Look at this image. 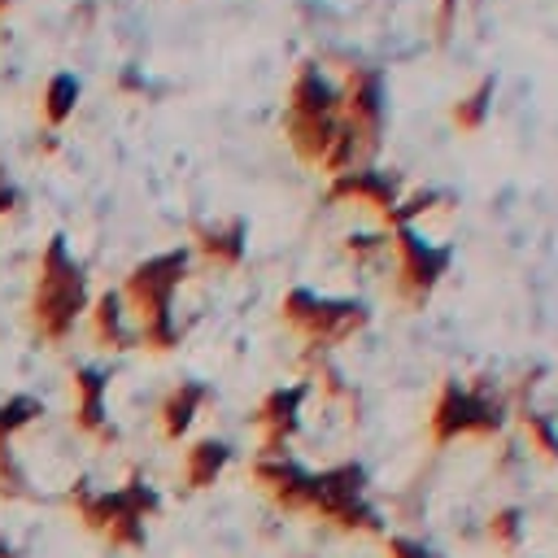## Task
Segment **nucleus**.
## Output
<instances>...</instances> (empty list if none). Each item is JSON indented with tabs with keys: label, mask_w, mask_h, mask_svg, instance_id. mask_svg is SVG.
<instances>
[{
	"label": "nucleus",
	"mask_w": 558,
	"mask_h": 558,
	"mask_svg": "<svg viewBox=\"0 0 558 558\" xmlns=\"http://www.w3.org/2000/svg\"><path fill=\"white\" fill-rule=\"evenodd\" d=\"M523 432L532 436V449H536L545 462H558V436H554V427H549L545 418L527 414V418H523Z\"/></svg>",
	"instance_id": "dca6fc26"
},
{
	"label": "nucleus",
	"mask_w": 558,
	"mask_h": 558,
	"mask_svg": "<svg viewBox=\"0 0 558 558\" xmlns=\"http://www.w3.org/2000/svg\"><path fill=\"white\" fill-rule=\"evenodd\" d=\"M227 466V445L222 440H196L183 449V462H179V480L187 493H201L209 488Z\"/></svg>",
	"instance_id": "1a4fd4ad"
},
{
	"label": "nucleus",
	"mask_w": 558,
	"mask_h": 558,
	"mask_svg": "<svg viewBox=\"0 0 558 558\" xmlns=\"http://www.w3.org/2000/svg\"><path fill=\"white\" fill-rule=\"evenodd\" d=\"M201 401H205V388H201V384H179V388H170V392L161 397V405H157V427H161V436H166V440H179V436L192 427V414H196Z\"/></svg>",
	"instance_id": "9d476101"
},
{
	"label": "nucleus",
	"mask_w": 558,
	"mask_h": 558,
	"mask_svg": "<svg viewBox=\"0 0 558 558\" xmlns=\"http://www.w3.org/2000/svg\"><path fill=\"white\" fill-rule=\"evenodd\" d=\"M65 506H70L74 519H78L92 536H100L109 549H144V541H148V519L157 514V493H153L148 484H140V480H131V484H122V488H109V493L78 484V488H70Z\"/></svg>",
	"instance_id": "f257e3e1"
},
{
	"label": "nucleus",
	"mask_w": 558,
	"mask_h": 558,
	"mask_svg": "<svg viewBox=\"0 0 558 558\" xmlns=\"http://www.w3.org/2000/svg\"><path fill=\"white\" fill-rule=\"evenodd\" d=\"M9 209V187H4V179H0V214Z\"/></svg>",
	"instance_id": "6ab92c4d"
},
{
	"label": "nucleus",
	"mask_w": 558,
	"mask_h": 558,
	"mask_svg": "<svg viewBox=\"0 0 558 558\" xmlns=\"http://www.w3.org/2000/svg\"><path fill=\"white\" fill-rule=\"evenodd\" d=\"M70 392H74V427L83 436L113 440V427H109V414H105V375L78 366L74 379H70Z\"/></svg>",
	"instance_id": "6e6552de"
},
{
	"label": "nucleus",
	"mask_w": 558,
	"mask_h": 558,
	"mask_svg": "<svg viewBox=\"0 0 558 558\" xmlns=\"http://www.w3.org/2000/svg\"><path fill=\"white\" fill-rule=\"evenodd\" d=\"M296 401H301V392L296 388H279V392H270L257 410H253V427H257V458H283V445H288V436H292V427H296Z\"/></svg>",
	"instance_id": "0eeeda50"
},
{
	"label": "nucleus",
	"mask_w": 558,
	"mask_h": 558,
	"mask_svg": "<svg viewBox=\"0 0 558 558\" xmlns=\"http://www.w3.org/2000/svg\"><path fill=\"white\" fill-rule=\"evenodd\" d=\"M35 414H39V401H31V397H4L0 401V445H9Z\"/></svg>",
	"instance_id": "f8f14e48"
},
{
	"label": "nucleus",
	"mask_w": 558,
	"mask_h": 558,
	"mask_svg": "<svg viewBox=\"0 0 558 558\" xmlns=\"http://www.w3.org/2000/svg\"><path fill=\"white\" fill-rule=\"evenodd\" d=\"M279 310H283V323H292L310 344H331V340H344L353 327H362L357 305H327V301H314L310 292H292Z\"/></svg>",
	"instance_id": "39448f33"
},
{
	"label": "nucleus",
	"mask_w": 558,
	"mask_h": 558,
	"mask_svg": "<svg viewBox=\"0 0 558 558\" xmlns=\"http://www.w3.org/2000/svg\"><path fill=\"white\" fill-rule=\"evenodd\" d=\"M70 100H74V83H70V78H52V87H48V105H44L48 122H61V118L70 113Z\"/></svg>",
	"instance_id": "f3484780"
},
{
	"label": "nucleus",
	"mask_w": 558,
	"mask_h": 558,
	"mask_svg": "<svg viewBox=\"0 0 558 558\" xmlns=\"http://www.w3.org/2000/svg\"><path fill=\"white\" fill-rule=\"evenodd\" d=\"M384 558H436L427 545L410 541V536H388L384 541Z\"/></svg>",
	"instance_id": "a211bd4d"
},
{
	"label": "nucleus",
	"mask_w": 558,
	"mask_h": 558,
	"mask_svg": "<svg viewBox=\"0 0 558 558\" xmlns=\"http://www.w3.org/2000/svg\"><path fill=\"white\" fill-rule=\"evenodd\" d=\"M201 248L209 262L218 266H235L240 262V231H227V235H201Z\"/></svg>",
	"instance_id": "2eb2a0df"
},
{
	"label": "nucleus",
	"mask_w": 558,
	"mask_h": 558,
	"mask_svg": "<svg viewBox=\"0 0 558 558\" xmlns=\"http://www.w3.org/2000/svg\"><path fill=\"white\" fill-rule=\"evenodd\" d=\"M179 279H183V253H166V257H153V262L135 266L126 288H122L131 314L140 318V344H148L157 353L174 344L170 292L179 288Z\"/></svg>",
	"instance_id": "7ed1b4c3"
},
{
	"label": "nucleus",
	"mask_w": 558,
	"mask_h": 558,
	"mask_svg": "<svg viewBox=\"0 0 558 558\" xmlns=\"http://www.w3.org/2000/svg\"><path fill=\"white\" fill-rule=\"evenodd\" d=\"M87 305V288H83V275L78 266L70 262L65 244L52 240L39 257V270H35V292H31V323L44 340H61L74 318L83 314Z\"/></svg>",
	"instance_id": "f03ea898"
},
{
	"label": "nucleus",
	"mask_w": 558,
	"mask_h": 558,
	"mask_svg": "<svg viewBox=\"0 0 558 558\" xmlns=\"http://www.w3.org/2000/svg\"><path fill=\"white\" fill-rule=\"evenodd\" d=\"M497 432V410L453 384H445L436 410H432V440L445 445L453 436H493Z\"/></svg>",
	"instance_id": "423d86ee"
},
{
	"label": "nucleus",
	"mask_w": 558,
	"mask_h": 558,
	"mask_svg": "<svg viewBox=\"0 0 558 558\" xmlns=\"http://www.w3.org/2000/svg\"><path fill=\"white\" fill-rule=\"evenodd\" d=\"M0 558H22V554H17L13 545H4V541H0Z\"/></svg>",
	"instance_id": "aec40b11"
},
{
	"label": "nucleus",
	"mask_w": 558,
	"mask_h": 558,
	"mask_svg": "<svg viewBox=\"0 0 558 558\" xmlns=\"http://www.w3.org/2000/svg\"><path fill=\"white\" fill-rule=\"evenodd\" d=\"M26 497H31L26 471H22V462L13 458V449L0 445V501H26Z\"/></svg>",
	"instance_id": "ddd939ff"
},
{
	"label": "nucleus",
	"mask_w": 558,
	"mask_h": 558,
	"mask_svg": "<svg viewBox=\"0 0 558 558\" xmlns=\"http://www.w3.org/2000/svg\"><path fill=\"white\" fill-rule=\"evenodd\" d=\"M92 331L105 349H126L131 344V331L122 327V296L118 292H105L92 310Z\"/></svg>",
	"instance_id": "9b49d317"
},
{
	"label": "nucleus",
	"mask_w": 558,
	"mask_h": 558,
	"mask_svg": "<svg viewBox=\"0 0 558 558\" xmlns=\"http://www.w3.org/2000/svg\"><path fill=\"white\" fill-rule=\"evenodd\" d=\"M301 514H310L336 532H379V519L362 497V471L357 466H336V471L310 475Z\"/></svg>",
	"instance_id": "20e7f679"
},
{
	"label": "nucleus",
	"mask_w": 558,
	"mask_h": 558,
	"mask_svg": "<svg viewBox=\"0 0 558 558\" xmlns=\"http://www.w3.org/2000/svg\"><path fill=\"white\" fill-rule=\"evenodd\" d=\"M519 536H523V514H519L514 506L488 514V541H493L497 549H519Z\"/></svg>",
	"instance_id": "4468645a"
}]
</instances>
